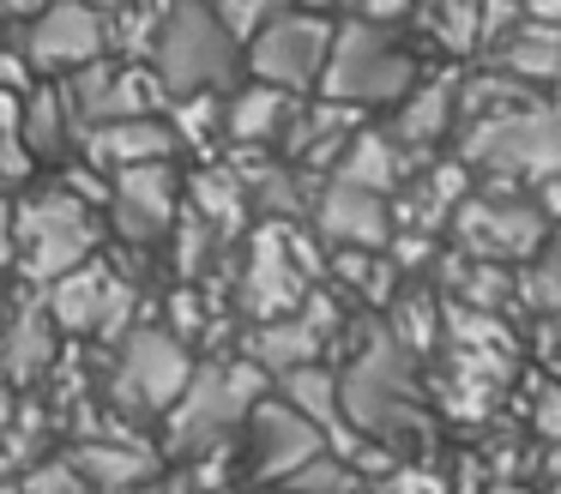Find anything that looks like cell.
I'll list each match as a JSON object with an SVG mask.
<instances>
[{
    "instance_id": "30",
    "label": "cell",
    "mask_w": 561,
    "mask_h": 494,
    "mask_svg": "<svg viewBox=\"0 0 561 494\" xmlns=\"http://www.w3.org/2000/svg\"><path fill=\"white\" fill-rule=\"evenodd\" d=\"M187 211L199 217V223L211 229V235H230V229H242V211H254L248 205V187L236 169H206V175H194V187H187Z\"/></svg>"
},
{
    "instance_id": "3",
    "label": "cell",
    "mask_w": 561,
    "mask_h": 494,
    "mask_svg": "<svg viewBox=\"0 0 561 494\" xmlns=\"http://www.w3.org/2000/svg\"><path fill=\"white\" fill-rule=\"evenodd\" d=\"M260 398H266V368H254V361H206V368H194L187 392L163 416V446L182 458L224 452L230 434L248 428Z\"/></svg>"
},
{
    "instance_id": "16",
    "label": "cell",
    "mask_w": 561,
    "mask_h": 494,
    "mask_svg": "<svg viewBox=\"0 0 561 494\" xmlns=\"http://www.w3.org/2000/svg\"><path fill=\"white\" fill-rule=\"evenodd\" d=\"M110 217H115V235L134 241V248L163 241L182 223V211H175V169L170 163L122 169V175L110 181Z\"/></svg>"
},
{
    "instance_id": "5",
    "label": "cell",
    "mask_w": 561,
    "mask_h": 494,
    "mask_svg": "<svg viewBox=\"0 0 561 494\" xmlns=\"http://www.w3.org/2000/svg\"><path fill=\"white\" fill-rule=\"evenodd\" d=\"M416 91V55L399 43L392 24H368V19H344L332 36V60L320 96L344 108H380V103H404Z\"/></svg>"
},
{
    "instance_id": "34",
    "label": "cell",
    "mask_w": 561,
    "mask_h": 494,
    "mask_svg": "<svg viewBox=\"0 0 561 494\" xmlns=\"http://www.w3.org/2000/svg\"><path fill=\"white\" fill-rule=\"evenodd\" d=\"M284 489L290 494H356V464L327 446V452H314L296 476H284Z\"/></svg>"
},
{
    "instance_id": "27",
    "label": "cell",
    "mask_w": 561,
    "mask_h": 494,
    "mask_svg": "<svg viewBox=\"0 0 561 494\" xmlns=\"http://www.w3.org/2000/svg\"><path fill=\"white\" fill-rule=\"evenodd\" d=\"M489 67L507 72L513 84H531V91H537V84H561V31H556V24L525 19L507 43L489 48Z\"/></svg>"
},
{
    "instance_id": "24",
    "label": "cell",
    "mask_w": 561,
    "mask_h": 494,
    "mask_svg": "<svg viewBox=\"0 0 561 494\" xmlns=\"http://www.w3.org/2000/svg\"><path fill=\"white\" fill-rule=\"evenodd\" d=\"M453 127H459V79H416V91L392 115V139L411 157H428Z\"/></svg>"
},
{
    "instance_id": "45",
    "label": "cell",
    "mask_w": 561,
    "mask_h": 494,
    "mask_svg": "<svg viewBox=\"0 0 561 494\" xmlns=\"http://www.w3.org/2000/svg\"><path fill=\"white\" fill-rule=\"evenodd\" d=\"M13 422H19V398L7 392V386H0V440H7V434H13Z\"/></svg>"
},
{
    "instance_id": "32",
    "label": "cell",
    "mask_w": 561,
    "mask_h": 494,
    "mask_svg": "<svg viewBox=\"0 0 561 494\" xmlns=\"http://www.w3.org/2000/svg\"><path fill=\"white\" fill-rule=\"evenodd\" d=\"M423 31L440 43V55H477L483 48V0H423Z\"/></svg>"
},
{
    "instance_id": "43",
    "label": "cell",
    "mask_w": 561,
    "mask_h": 494,
    "mask_svg": "<svg viewBox=\"0 0 561 494\" xmlns=\"http://www.w3.org/2000/svg\"><path fill=\"white\" fill-rule=\"evenodd\" d=\"M537 205H543V217H556V223H561V175L537 181Z\"/></svg>"
},
{
    "instance_id": "46",
    "label": "cell",
    "mask_w": 561,
    "mask_h": 494,
    "mask_svg": "<svg viewBox=\"0 0 561 494\" xmlns=\"http://www.w3.org/2000/svg\"><path fill=\"white\" fill-rule=\"evenodd\" d=\"M49 0H0V12H13V19H37Z\"/></svg>"
},
{
    "instance_id": "50",
    "label": "cell",
    "mask_w": 561,
    "mask_h": 494,
    "mask_svg": "<svg viewBox=\"0 0 561 494\" xmlns=\"http://www.w3.org/2000/svg\"><path fill=\"white\" fill-rule=\"evenodd\" d=\"M489 494H525L519 482H489Z\"/></svg>"
},
{
    "instance_id": "54",
    "label": "cell",
    "mask_w": 561,
    "mask_h": 494,
    "mask_svg": "<svg viewBox=\"0 0 561 494\" xmlns=\"http://www.w3.org/2000/svg\"><path fill=\"white\" fill-rule=\"evenodd\" d=\"M549 494H561V482H556V489H549Z\"/></svg>"
},
{
    "instance_id": "12",
    "label": "cell",
    "mask_w": 561,
    "mask_h": 494,
    "mask_svg": "<svg viewBox=\"0 0 561 494\" xmlns=\"http://www.w3.org/2000/svg\"><path fill=\"white\" fill-rule=\"evenodd\" d=\"M110 48V12L91 0H49L25 31V55L43 72H79Z\"/></svg>"
},
{
    "instance_id": "13",
    "label": "cell",
    "mask_w": 561,
    "mask_h": 494,
    "mask_svg": "<svg viewBox=\"0 0 561 494\" xmlns=\"http://www.w3.org/2000/svg\"><path fill=\"white\" fill-rule=\"evenodd\" d=\"M67 103H73L79 127H110V120H134V115H151L163 103V84L158 72L146 67H127V60H91L67 79Z\"/></svg>"
},
{
    "instance_id": "52",
    "label": "cell",
    "mask_w": 561,
    "mask_h": 494,
    "mask_svg": "<svg viewBox=\"0 0 561 494\" xmlns=\"http://www.w3.org/2000/svg\"><path fill=\"white\" fill-rule=\"evenodd\" d=\"M7 458H13V452H0V476H7Z\"/></svg>"
},
{
    "instance_id": "33",
    "label": "cell",
    "mask_w": 561,
    "mask_h": 494,
    "mask_svg": "<svg viewBox=\"0 0 561 494\" xmlns=\"http://www.w3.org/2000/svg\"><path fill=\"white\" fill-rule=\"evenodd\" d=\"M332 272H339V284L351 289V296L375 301V308H387L392 296H399V265L387 260V253H363V248H339L332 253Z\"/></svg>"
},
{
    "instance_id": "18",
    "label": "cell",
    "mask_w": 561,
    "mask_h": 494,
    "mask_svg": "<svg viewBox=\"0 0 561 494\" xmlns=\"http://www.w3.org/2000/svg\"><path fill=\"white\" fill-rule=\"evenodd\" d=\"M85 157L98 169H110V175H122V169H146V163H170L175 157V127L158 115H134V120H110V127H91L85 139Z\"/></svg>"
},
{
    "instance_id": "10",
    "label": "cell",
    "mask_w": 561,
    "mask_h": 494,
    "mask_svg": "<svg viewBox=\"0 0 561 494\" xmlns=\"http://www.w3.org/2000/svg\"><path fill=\"white\" fill-rule=\"evenodd\" d=\"M332 36L339 24L320 19V12H284L272 19L260 36H248V72L260 84H278V91H314L327 79V60H332Z\"/></svg>"
},
{
    "instance_id": "17",
    "label": "cell",
    "mask_w": 561,
    "mask_h": 494,
    "mask_svg": "<svg viewBox=\"0 0 561 494\" xmlns=\"http://www.w3.org/2000/svg\"><path fill=\"white\" fill-rule=\"evenodd\" d=\"M248 452H254V470L266 482H284L314 452H327V434L284 398H260L254 416H248Z\"/></svg>"
},
{
    "instance_id": "38",
    "label": "cell",
    "mask_w": 561,
    "mask_h": 494,
    "mask_svg": "<svg viewBox=\"0 0 561 494\" xmlns=\"http://www.w3.org/2000/svg\"><path fill=\"white\" fill-rule=\"evenodd\" d=\"M19 489L25 494H98L85 476L73 470V458H55V464H37L31 476H19Z\"/></svg>"
},
{
    "instance_id": "37",
    "label": "cell",
    "mask_w": 561,
    "mask_h": 494,
    "mask_svg": "<svg viewBox=\"0 0 561 494\" xmlns=\"http://www.w3.org/2000/svg\"><path fill=\"white\" fill-rule=\"evenodd\" d=\"M211 7H218V19L230 24V31L242 36V48H248V36H260L272 19L296 12V0H211Z\"/></svg>"
},
{
    "instance_id": "25",
    "label": "cell",
    "mask_w": 561,
    "mask_h": 494,
    "mask_svg": "<svg viewBox=\"0 0 561 494\" xmlns=\"http://www.w3.org/2000/svg\"><path fill=\"white\" fill-rule=\"evenodd\" d=\"M363 133V115L344 103H314V108H296L290 133H284V157H290L296 169H339L344 145Z\"/></svg>"
},
{
    "instance_id": "36",
    "label": "cell",
    "mask_w": 561,
    "mask_h": 494,
    "mask_svg": "<svg viewBox=\"0 0 561 494\" xmlns=\"http://www.w3.org/2000/svg\"><path fill=\"white\" fill-rule=\"evenodd\" d=\"M525 301L543 308L549 320H556V332H561V235L543 241V253L531 260V272H525Z\"/></svg>"
},
{
    "instance_id": "19",
    "label": "cell",
    "mask_w": 561,
    "mask_h": 494,
    "mask_svg": "<svg viewBox=\"0 0 561 494\" xmlns=\"http://www.w3.org/2000/svg\"><path fill=\"white\" fill-rule=\"evenodd\" d=\"M55 337H61V325H55V313L43 308V301H19L7 320H0V374L13 386H31L43 380V374L55 368Z\"/></svg>"
},
{
    "instance_id": "51",
    "label": "cell",
    "mask_w": 561,
    "mask_h": 494,
    "mask_svg": "<svg viewBox=\"0 0 561 494\" xmlns=\"http://www.w3.org/2000/svg\"><path fill=\"white\" fill-rule=\"evenodd\" d=\"M0 494H25V489H19V482H13V476H0Z\"/></svg>"
},
{
    "instance_id": "44",
    "label": "cell",
    "mask_w": 561,
    "mask_h": 494,
    "mask_svg": "<svg viewBox=\"0 0 561 494\" xmlns=\"http://www.w3.org/2000/svg\"><path fill=\"white\" fill-rule=\"evenodd\" d=\"M519 7H525V19L556 24V31H561V0H519Z\"/></svg>"
},
{
    "instance_id": "53",
    "label": "cell",
    "mask_w": 561,
    "mask_h": 494,
    "mask_svg": "<svg viewBox=\"0 0 561 494\" xmlns=\"http://www.w3.org/2000/svg\"><path fill=\"white\" fill-rule=\"evenodd\" d=\"M211 494H236V489H211Z\"/></svg>"
},
{
    "instance_id": "28",
    "label": "cell",
    "mask_w": 561,
    "mask_h": 494,
    "mask_svg": "<svg viewBox=\"0 0 561 494\" xmlns=\"http://www.w3.org/2000/svg\"><path fill=\"white\" fill-rule=\"evenodd\" d=\"M387 332L404 356H435L447 344V301L435 289H399L387 301Z\"/></svg>"
},
{
    "instance_id": "6",
    "label": "cell",
    "mask_w": 561,
    "mask_h": 494,
    "mask_svg": "<svg viewBox=\"0 0 561 494\" xmlns=\"http://www.w3.org/2000/svg\"><path fill=\"white\" fill-rule=\"evenodd\" d=\"M98 260V205L73 187H43L19 205V272L49 289L55 277Z\"/></svg>"
},
{
    "instance_id": "40",
    "label": "cell",
    "mask_w": 561,
    "mask_h": 494,
    "mask_svg": "<svg viewBox=\"0 0 561 494\" xmlns=\"http://www.w3.org/2000/svg\"><path fill=\"white\" fill-rule=\"evenodd\" d=\"M375 494H447V482H440L428 464H399V470H392V476L380 482Z\"/></svg>"
},
{
    "instance_id": "35",
    "label": "cell",
    "mask_w": 561,
    "mask_h": 494,
    "mask_svg": "<svg viewBox=\"0 0 561 494\" xmlns=\"http://www.w3.org/2000/svg\"><path fill=\"white\" fill-rule=\"evenodd\" d=\"M31 175V145H25V96L0 91V181Z\"/></svg>"
},
{
    "instance_id": "2",
    "label": "cell",
    "mask_w": 561,
    "mask_h": 494,
    "mask_svg": "<svg viewBox=\"0 0 561 494\" xmlns=\"http://www.w3.org/2000/svg\"><path fill=\"white\" fill-rule=\"evenodd\" d=\"M339 392H344V422L363 440L368 434L387 446L428 440V416H423V398H416V356H404L392 344L387 325H368L363 349L339 374Z\"/></svg>"
},
{
    "instance_id": "21",
    "label": "cell",
    "mask_w": 561,
    "mask_h": 494,
    "mask_svg": "<svg viewBox=\"0 0 561 494\" xmlns=\"http://www.w3.org/2000/svg\"><path fill=\"white\" fill-rule=\"evenodd\" d=\"M290 120H296V96L254 79L242 91H230V103H224V139L236 151H266V145H284Z\"/></svg>"
},
{
    "instance_id": "11",
    "label": "cell",
    "mask_w": 561,
    "mask_h": 494,
    "mask_svg": "<svg viewBox=\"0 0 561 494\" xmlns=\"http://www.w3.org/2000/svg\"><path fill=\"white\" fill-rule=\"evenodd\" d=\"M43 308L55 313L61 332H91L103 344H122L127 325H134V308H139V289L127 277H115L103 260H85L79 272L55 277L43 289Z\"/></svg>"
},
{
    "instance_id": "39",
    "label": "cell",
    "mask_w": 561,
    "mask_h": 494,
    "mask_svg": "<svg viewBox=\"0 0 561 494\" xmlns=\"http://www.w3.org/2000/svg\"><path fill=\"white\" fill-rule=\"evenodd\" d=\"M206 133H224V108H211V96H182L175 139H182V145H206Z\"/></svg>"
},
{
    "instance_id": "26",
    "label": "cell",
    "mask_w": 561,
    "mask_h": 494,
    "mask_svg": "<svg viewBox=\"0 0 561 494\" xmlns=\"http://www.w3.org/2000/svg\"><path fill=\"white\" fill-rule=\"evenodd\" d=\"M411 163H416V157L404 151L399 139H392V127H387V133H380V127H363L351 145H344L332 181H351V187H368V193H387V199H392V193L411 181Z\"/></svg>"
},
{
    "instance_id": "47",
    "label": "cell",
    "mask_w": 561,
    "mask_h": 494,
    "mask_svg": "<svg viewBox=\"0 0 561 494\" xmlns=\"http://www.w3.org/2000/svg\"><path fill=\"white\" fill-rule=\"evenodd\" d=\"M543 470L561 482V440H549V452H543Z\"/></svg>"
},
{
    "instance_id": "49",
    "label": "cell",
    "mask_w": 561,
    "mask_h": 494,
    "mask_svg": "<svg viewBox=\"0 0 561 494\" xmlns=\"http://www.w3.org/2000/svg\"><path fill=\"white\" fill-rule=\"evenodd\" d=\"M139 7H151V12L163 19V12H170V7H182V0H139Z\"/></svg>"
},
{
    "instance_id": "9",
    "label": "cell",
    "mask_w": 561,
    "mask_h": 494,
    "mask_svg": "<svg viewBox=\"0 0 561 494\" xmlns=\"http://www.w3.org/2000/svg\"><path fill=\"white\" fill-rule=\"evenodd\" d=\"M320 260L308 253L302 235H290V223H260L254 241H248L242 260V284H236V301L254 325L284 320L308 301V284H314Z\"/></svg>"
},
{
    "instance_id": "48",
    "label": "cell",
    "mask_w": 561,
    "mask_h": 494,
    "mask_svg": "<svg viewBox=\"0 0 561 494\" xmlns=\"http://www.w3.org/2000/svg\"><path fill=\"white\" fill-rule=\"evenodd\" d=\"M91 7H103V12H127V7H139V0H91Z\"/></svg>"
},
{
    "instance_id": "41",
    "label": "cell",
    "mask_w": 561,
    "mask_h": 494,
    "mask_svg": "<svg viewBox=\"0 0 561 494\" xmlns=\"http://www.w3.org/2000/svg\"><path fill=\"white\" fill-rule=\"evenodd\" d=\"M531 422H537V434H543V440H561V380L537 386V410H531Z\"/></svg>"
},
{
    "instance_id": "29",
    "label": "cell",
    "mask_w": 561,
    "mask_h": 494,
    "mask_svg": "<svg viewBox=\"0 0 561 494\" xmlns=\"http://www.w3.org/2000/svg\"><path fill=\"white\" fill-rule=\"evenodd\" d=\"M73 139H85L73 103H67V84H37L25 96V145L31 157H61Z\"/></svg>"
},
{
    "instance_id": "23",
    "label": "cell",
    "mask_w": 561,
    "mask_h": 494,
    "mask_svg": "<svg viewBox=\"0 0 561 494\" xmlns=\"http://www.w3.org/2000/svg\"><path fill=\"white\" fill-rule=\"evenodd\" d=\"M507 380H513V356H507V349H453L440 398H447L453 416L483 422L489 410H495V398H501V386H507Z\"/></svg>"
},
{
    "instance_id": "8",
    "label": "cell",
    "mask_w": 561,
    "mask_h": 494,
    "mask_svg": "<svg viewBox=\"0 0 561 494\" xmlns=\"http://www.w3.org/2000/svg\"><path fill=\"white\" fill-rule=\"evenodd\" d=\"M194 380V356H187L182 332L163 325H134L115 344V368H110V404L122 416H170L175 398Z\"/></svg>"
},
{
    "instance_id": "42",
    "label": "cell",
    "mask_w": 561,
    "mask_h": 494,
    "mask_svg": "<svg viewBox=\"0 0 561 494\" xmlns=\"http://www.w3.org/2000/svg\"><path fill=\"white\" fill-rule=\"evenodd\" d=\"M19 260V205H7V193H0V272Z\"/></svg>"
},
{
    "instance_id": "1",
    "label": "cell",
    "mask_w": 561,
    "mask_h": 494,
    "mask_svg": "<svg viewBox=\"0 0 561 494\" xmlns=\"http://www.w3.org/2000/svg\"><path fill=\"white\" fill-rule=\"evenodd\" d=\"M453 157L465 169H483L489 181H549L561 175V103L537 96L531 84H513L507 72H477L459 84V127Z\"/></svg>"
},
{
    "instance_id": "15",
    "label": "cell",
    "mask_w": 561,
    "mask_h": 494,
    "mask_svg": "<svg viewBox=\"0 0 561 494\" xmlns=\"http://www.w3.org/2000/svg\"><path fill=\"white\" fill-rule=\"evenodd\" d=\"M308 223H314L332 248H363V253H387L392 235H399V217H392L387 193L351 187V181H327V193H314Z\"/></svg>"
},
{
    "instance_id": "7",
    "label": "cell",
    "mask_w": 561,
    "mask_h": 494,
    "mask_svg": "<svg viewBox=\"0 0 561 494\" xmlns=\"http://www.w3.org/2000/svg\"><path fill=\"white\" fill-rule=\"evenodd\" d=\"M453 241L465 260H489V265H513V260H537L549 241V217L537 205V193H519L513 181H489L483 193L453 211Z\"/></svg>"
},
{
    "instance_id": "31",
    "label": "cell",
    "mask_w": 561,
    "mask_h": 494,
    "mask_svg": "<svg viewBox=\"0 0 561 494\" xmlns=\"http://www.w3.org/2000/svg\"><path fill=\"white\" fill-rule=\"evenodd\" d=\"M440 277H447L453 301H465V308L501 313V308L513 301V272H507V265H489V260H465V253H447Z\"/></svg>"
},
{
    "instance_id": "14",
    "label": "cell",
    "mask_w": 561,
    "mask_h": 494,
    "mask_svg": "<svg viewBox=\"0 0 561 494\" xmlns=\"http://www.w3.org/2000/svg\"><path fill=\"white\" fill-rule=\"evenodd\" d=\"M332 332H339V301L332 296H308L296 313L266 320L248 332V361L266 374H290V368H314L327 356Z\"/></svg>"
},
{
    "instance_id": "4",
    "label": "cell",
    "mask_w": 561,
    "mask_h": 494,
    "mask_svg": "<svg viewBox=\"0 0 561 494\" xmlns=\"http://www.w3.org/2000/svg\"><path fill=\"white\" fill-rule=\"evenodd\" d=\"M236 55L242 36L218 19L211 0H182L163 12L158 43H151V72H158L163 96H218L236 79Z\"/></svg>"
},
{
    "instance_id": "22",
    "label": "cell",
    "mask_w": 561,
    "mask_h": 494,
    "mask_svg": "<svg viewBox=\"0 0 561 494\" xmlns=\"http://www.w3.org/2000/svg\"><path fill=\"white\" fill-rule=\"evenodd\" d=\"M73 470L98 494H139L146 482H158V452L146 440H127V434H115V440H79Z\"/></svg>"
},
{
    "instance_id": "20",
    "label": "cell",
    "mask_w": 561,
    "mask_h": 494,
    "mask_svg": "<svg viewBox=\"0 0 561 494\" xmlns=\"http://www.w3.org/2000/svg\"><path fill=\"white\" fill-rule=\"evenodd\" d=\"M471 199V169L459 163V157H447V163H423L411 181H404V199L392 205V211H404V229H416V235H435V229H453V211Z\"/></svg>"
}]
</instances>
